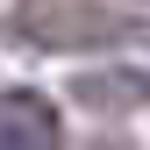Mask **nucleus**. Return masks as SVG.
<instances>
[{
  "label": "nucleus",
  "instance_id": "nucleus-1",
  "mask_svg": "<svg viewBox=\"0 0 150 150\" xmlns=\"http://www.w3.org/2000/svg\"><path fill=\"white\" fill-rule=\"evenodd\" d=\"M14 29L29 36L36 50H86V43H115L136 22L129 14H107V7H71V0H36V7L14 14Z\"/></svg>",
  "mask_w": 150,
  "mask_h": 150
},
{
  "label": "nucleus",
  "instance_id": "nucleus-2",
  "mask_svg": "<svg viewBox=\"0 0 150 150\" xmlns=\"http://www.w3.org/2000/svg\"><path fill=\"white\" fill-rule=\"evenodd\" d=\"M0 150H57V107L43 93H0Z\"/></svg>",
  "mask_w": 150,
  "mask_h": 150
},
{
  "label": "nucleus",
  "instance_id": "nucleus-3",
  "mask_svg": "<svg viewBox=\"0 0 150 150\" xmlns=\"http://www.w3.org/2000/svg\"><path fill=\"white\" fill-rule=\"evenodd\" d=\"M71 100H86V107H143L150 100V71H86L71 86Z\"/></svg>",
  "mask_w": 150,
  "mask_h": 150
}]
</instances>
